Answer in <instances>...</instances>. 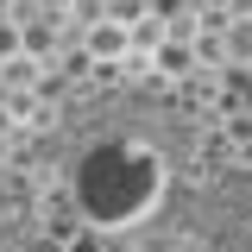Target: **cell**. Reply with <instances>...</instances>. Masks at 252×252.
Returning <instances> with one entry per match:
<instances>
[{"label":"cell","mask_w":252,"mask_h":252,"mask_svg":"<svg viewBox=\"0 0 252 252\" xmlns=\"http://www.w3.org/2000/svg\"><path fill=\"white\" fill-rule=\"evenodd\" d=\"M94 51H101V57H114V51H126V32H94Z\"/></svg>","instance_id":"7a4b0ae2"},{"label":"cell","mask_w":252,"mask_h":252,"mask_svg":"<svg viewBox=\"0 0 252 252\" xmlns=\"http://www.w3.org/2000/svg\"><path fill=\"white\" fill-rule=\"evenodd\" d=\"M227 51L233 57H252V19H240V26L227 32Z\"/></svg>","instance_id":"6da1fadb"}]
</instances>
